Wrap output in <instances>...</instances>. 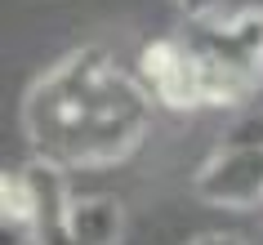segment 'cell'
Returning a JSON list of instances; mask_svg holds the SVG:
<instances>
[{"mask_svg": "<svg viewBox=\"0 0 263 245\" xmlns=\"http://www.w3.org/2000/svg\"><path fill=\"white\" fill-rule=\"evenodd\" d=\"M134 71H139L143 89L152 94V103H161V107H174V111L205 107L201 63H196V54L187 49L183 36H156L152 45H143Z\"/></svg>", "mask_w": 263, "mask_h": 245, "instance_id": "3", "label": "cell"}, {"mask_svg": "<svg viewBox=\"0 0 263 245\" xmlns=\"http://www.w3.org/2000/svg\"><path fill=\"white\" fill-rule=\"evenodd\" d=\"M187 245H250V241L236 236V232H201V236H192Z\"/></svg>", "mask_w": 263, "mask_h": 245, "instance_id": "6", "label": "cell"}, {"mask_svg": "<svg viewBox=\"0 0 263 245\" xmlns=\"http://www.w3.org/2000/svg\"><path fill=\"white\" fill-rule=\"evenodd\" d=\"M152 107L139 71H125L98 45H81L27 89L23 134L36 161L54 169H94L125 161L147 138Z\"/></svg>", "mask_w": 263, "mask_h": 245, "instance_id": "1", "label": "cell"}, {"mask_svg": "<svg viewBox=\"0 0 263 245\" xmlns=\"http://www.w3.org/2000/svg\"><path fill=\"white\" fill-rule=\"evenodd\" d=\"M67 232L76 245H121L125 236V205L103 192L71 196L67 205Z\"/></svg>", "mask_w": 263, "mask_h": 245, "instance_id": "5", "label": "cell"}, {"mask_svg": "<svg viewBox=\"0 0 263 245\" xmlns=\"http://www.w3.org/2000/svg\"><path fill=\"white\" fill-rule=\"evenodd\" d=\"M192 192L205 205H223V210H250L263 201V147L254 143H228L205 156V165L196 169Z\"/></svg>", "mask_w": 263, "mask_h": 245, "instance_id": "4", "label": "cell"}, {"mask_svg": "<svg viewBox=\"0 0 263 245\" xmlns=\"http://www.w3.org/2000/svg\"><path fill=\"white\" fill-rule=\"evenodd\" d=\"M201 63L205 107H236L254 94L263 71V9L201 14L179 31Z\"/></svg>", "mask_w": 263, "mask_h": 245, "instance_id": "2", "label": "cell"}, {"mask_svg": "<svg viewBox=\"0 0 263 245\" xmlns=\"http://www.w3.org/2000/svg\"><path fill=\"white\" fill-rule=\"evenodd\" d=\"M223 0H179V9L187 18H201V14H214V9H219Z\"/></svg>", "mask_w": 263, "mask_h": 245, "instance_id": "7", "label": "cell"}]
</instances>
